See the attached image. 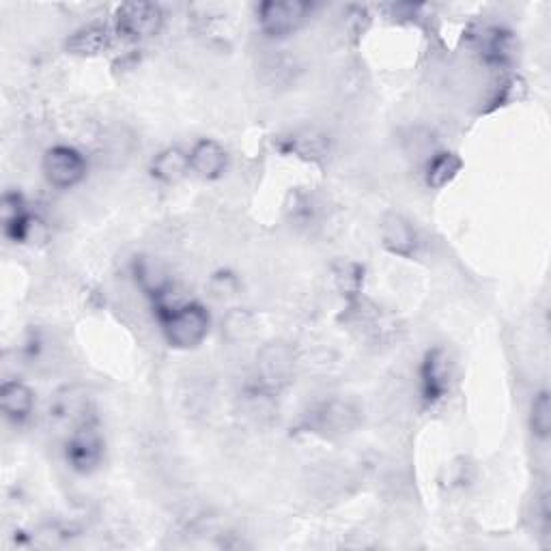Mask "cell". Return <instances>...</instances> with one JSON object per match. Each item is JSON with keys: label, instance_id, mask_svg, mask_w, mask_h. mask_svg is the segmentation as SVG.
I'll return each instance as SVG.
<instances>
[{"label": "cell", "instance_id": "6da1fadb", "mask_svg": "<svg viewBox=\"0 0 551 551\" xmlns=\"http://www.w3.org/2000/svg\"><path fill=\"white\" fill-rule=\"evenodd\" d=\"M166 341L175 349L199 347L211 328V319L205 306L196 302H183L177 308L160 315Z\"/></svg>", "mask_w": 551, "mask_h": 551}, {"label": "cell", "instance_id": "7a4b0ae2", "mask_svg": "<svg viewBox=\"0 0 551 551\" xmlns=\"http://www.w3.org/2000/svg\"><path fill=\"white\" fill-rule=\"evenodd\" d=\"M104 437L97 429L95 418L82 422L69 435L67 446H65V459L69 468L78 474H91L100 468L104 461Z\"/></svg>", "mask_w": 551, "mask_h": 551}, {"label": "cell", "instance_id": "3957f363", "mask_svg": "<svg viewBox=\"0 0 551 551\" xmlns=\"http://www.w3.org/2000/svg\"><path fill=\"white\" fill-rule=\"evenodd\" d=\"M310 11L313 7L302 0H267L257 9V22L267 37L280 39L298 31Z\"/></svg>", "mask_w": 551, "mask_h": 551}, {"label": "cell", "instance_id": "277c9868", "mask_svg": "<svg viewBox=\"0 0 551 551\" xmlns=\"http://www.w3.org/2000/svg\"><path fill=\"white\" fill-rule=\"evenodd\" d=\"M295 373V351L285 341L267 343L257 356V381L265 392H280L291 384Z\"/></svg>", "mask_w": 551, "mask_h": 551}, {"label": "cell", "instance_id": "5b68a950", "mask_svg": "<svg viewBox=\"0 0 551 551\" xmlns=\"http://www.w3.org/2000/svg\"><path fill=\"white\" fill-rule=\"evenodd\" d=\"M164 13L153 3H125L115 13V28L127 41H147L160 35Z\"/></svg>", "mask_w": 551, "mask_h": 551}, {"label": "cell", "instance_id": "8992f818", "mask_svg": "<svg viewBox=\"0 0 551 551\" xmlns=\"http://www.w3.org/2000/svg\"><path fill=\"white\" fill-rule=\"evenodd\" d=\"M452 377H455V364L444 347H433L427 351L420 364V392L422 401L435 405L450 392Z\"/></svg>", "mask_w": 551, "mask_h": 551}, {"label": "cell", "instance_id": "52a82bcc", "mask_svg": "<svg viewBox=\"0 0 551 551\" xmlns=\"http://www.w3.org/2000/svg\"><path fill=\"white\" fill-rule=\"evenodd\" d=\"M360 425V412L347 401H326L317 405L308 416L306 429L323 437H341Z\"/></svg>", "mask_w": 551, "mask_h": 551}, {"label": "cell", "instance_id": "ba28073f", "mask_svg": "<svg viewBox=\"0 0 551 551\" xmlns=\"http://www.w3.org/2000/svg\"><path fill=\"white\" fill-rule=\"evenodd\" d=\"M44 175L54 188H74L87 177V160L74 147H52L44 155Z\"/></svg>", "mask_w": 551, "mask_h": 551}, {"label": "cell", "instance_id": "9c48e42d", "mask_svg": "<svg viewBox=\"0 0 551 551\" xmlns=\"http://www.w3.org/2000/svg\"><path fill=\"white\" fill-rule=\"evenodd\" d=\"M379 237L384 248L394 254V257L412 259L418 248V235L405 216L397 214V211H390L379 224Z\"/></svg>", "mask_w": 551, "mask_h": 551}, {"label": "cell", "instance_id": "30bf717a", "mask_svg": "<svg viewBox=\"0 0 551 551\" xmlns=\"http://www.w3.org/2000/svg\"><path fill=\"white\" fill-rule=\"evenodd\" d=\"M476 46L487 65L508 67L517 56V41L511 31L502 26H487L476 35Z\"/></svg>", "mask_w": 551, "mask_h": 551}, {"label": "cell", "instance_id": "8fae6325", "mask_svg": "<svg viewBox=\"0 0 551 551\" xmlns=\"http://www.w3.org/2000/svg\"><path fill=\"white\" fill-rule=\"evenodd\" d=\"M89 414V399L76 388H65L54 394L50 403V420L56 425H72V431L80 427L82 422L91 420Z\"/></svg>", "mask_w": 551, "mask_h": 551}, {"label": "cell", "instance_id": "7c38bea8", "mask_svg": "<svg viewBox=\"0 0 551 551\" xmlns=\"http://www.w3.org/2000/svg\"><path fill=\"white\" fill-rule=\"evenodd\" d=\"M226 164H229V155H226L224 147L216 140L203 138L196 143L190 151V171L199 175L201 179L214 181L224 175Z\"/></svg>", "mask_w": 551, "mask_h": 551}, {"label": "cell", "instance_id": "4fadbf2b", "mask_svg": "<svg viewBox=\"0 0 551 551\" xmlns=\"http://www.w3.org/2000/svg\"><path fill=\"white\" fill-rule=\"evenodd\" d=\"M112 44L110 28L104 24H87L78 28L67 39V52L74 56H82V59H91V56L104 54Z\"/></svg>", "mask_w": 551, "mask_h": 551}, {"label": "cell", "instance_id": "5bb4252c", "mask_svg": "<svg viewBox=\"0 0 551 551\" xmlns=\"http://www.w3.org/2000/svg\"><path fill=\"white\" fill-rule=\"evenodd\" d=\"M35 407V394L22 381H5L0 386V409L7 420L22 425L24 420L31 418Z\"/></svg>", "mask_w": 551, "mask_h": 551}, {"label": "cell", "instance_id": "9a60e30c", "mask_svg": "<svg viewBox=\"0 0 551 551\" xmlns=\"http://www.w3.org/2000/svg\"><path fill=\"white\" fill-rule=\"evenodd\" d=\"M149 173L153 179H158L166 186H173V183L181 181L190 173V155L181 151L179 147H168L162 149L155 158L151 160Z\"/></svg>", "mask_w": 551, "mask_h": 551}, {"label": "cell", "instance_id": "2e32d148", "mask_svg": "<svg viewBox=\"0 0 551 551\" xmlns=\"http://www.w3.org/2000/svg\"><path fill=\"white\" fill-rule=\"evenodd\" d=\"M463 162L457 153L442 151L435 153L425 168V181L433 190H442L448 183L455 181V177L461 173Z\"/></svg>", "mask_w": 551, "mask_h": 551}, {"label": "cell", "instance_id": "e0dca14e", "mask_svg": "<svg viewBox=\"0 0 551 551\" xmlns=\"http://www.w3.org/2000/svg\"><path fill=\"white\" fill-rule=\"evenodd\" d=\"M134 274H136V282L140 285V289H143L147 295H151L153 300L162 298V295L173 287L166 272L151 259H145V257L138 259L134 263Z\"/></svg>", "mask_w": 551, "mask_h": 551}, {"label": "cell", "instance_id": "ac0fdd59", "mask_svg": "<svg viewBox=\"0 0 551 551\" xmlns=\"http://www.w3.org/2000/svg\"><path fill=\"white\" fill-rule=\"evenodd\" d=\"M289 149L293 153H298L300 158L315 162V160L326 158L328 138L323 134H319V132H315V130H304V132H298L295 136H291Z\"/></svg>", "mask_w": 551, "mask_h": 551}, {"label": "cell", "instance_id": "d6986e66", "mask_svg": "<svg viewBox=\"0 0 551 551\" xmlns=\"http://www.w3.org/2000/svg\"><path fill=\"white\" fill-rule=\"evenodd\" d=\"M222 332L231 343H244L257 332V321L246 310H233L222 323Z\"/></svg>", "mask_w": 551, "mask_h": 551}, {"label": "cell", "instance_id": "ffe728a7", "mask_svg": "<svg viewBox=\"0 0 551 551\" xmlns=\"http://www.w3.org/2000/svg\"><path fill=\"white\" fill-rule=\"evenodd\" d=\"M530 429L539 440H549L551 435V397L547 390L536 394L530 407Z\"/></svg>", "mask_w": 551, "mask_h": 551}, {"label": "cell", "instance_id": "44dd1931", "mask_svg": "<svg viewBox=\"0 0 551 551\" xmlns=\"http://www.w3.org/2000/svg\"><path fill=\"white\" fill-rule=\"evenodd\" d=\"M334 278H336L338 289L343 291V295H347V298H353V295L360 293L364 272L360 270V265H356V263H338L334 267Z\"/></svg>", "mask_w": 551, "mask_h": 551}, {"label": "cell", "instance_id": "7402d4cb", "mask_svg": "<svg viewBox=\"0 0 551 551\" xmlns=\"http://www.w3.org/2000/svg\"><path fill=\"white\" fill-rule=\"evenodd\" d=\"M209 289L211 293L216 295V298L224 300V298H233V295L239 293V280L235 274L231 272H218L211 276L209 280Z\"/></svg>", "mask_w": 551, "mask_h": 551}, {"label": "cell", "instance_id": "603a6c76", "mask_svg": "<svg viewBox=\"0 0 551 551\" xmlns=\"http://www.w3.org/2000/svg\"><path fill=\"white\" fill-rule=\"evenodd\" d=\"M24 216H28V214H26L22 196L16 194V192H7L3 196V203H0V218H3V226L16 222Z\"/></svg>", "mask_w": 551, "mask_h": 551}]
</instances>
